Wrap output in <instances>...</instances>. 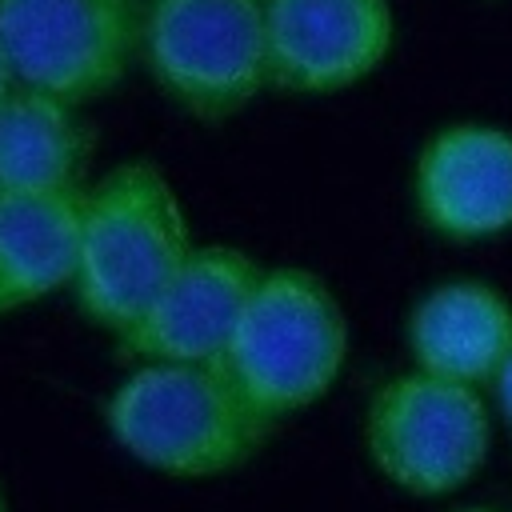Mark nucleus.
Here are the masks:
<instances>
[{"label":"nucleus","mask_w":512,"mask_h":512,"mask_svg":"<svg viewBox=\"0 0 512 512\" xmlns=\"http://www.w3.org/2000/svg\"><path fill=\"white\" fill-rule=\"evenodd\" d=\"M412 200L424 228L456 244L512 232V132L492 120L436 128L416 156Z\"/></svg>","instance_id":"nucleus-8"},{"label":"nucleus","mask_w":512,"mask_h":512,"mask_svg":"<svg viewBox=\"0 0 512 512\" xmlns=\"http://www.w3.org/2000/svg\"><path fill=\"white\" fill-rule=\"evenodd\" d=\"M116 444L172 476H220L244 464L268 424L216 364H144L108 400Z\"/></svg>","instance_id":"nucleus-3"},{"label":"nucleus","mask_w":512,"mask_h":512,"mask_svg":"<svg viewBox=\"0 0 512 512\" xmlns=\"http://www.w3.org/2000/svg\"><path fill=\"white\" fill-rule=\"evenodd\" d=\"M488 392H492V408H496L500 424L512 428V356L504 360V368L496 372V380L488 384Z\"/></svg>","instance_id":"nucleus-13"},{"label":"nucleus","mask_w":512,"mask_h":512,"mask_svg":"<svg viewBox=\"0 0 512 512\" xmlns=\"http://www.w3.org/2000/svg\"><path fill=\"white\" fill-rule=\"evenodd\" d=\"M12 88H16V76H12V68H8V56H4V48H0V100H4Z\"/></svg>","instance_id":"nucleus-14"},{"label":"nucleus","mask_w":512,"mask_h":512,"mask_svg":"<svg viewBox=\"0 0 512 512\" xmlns=\"http://www.w3.org/2000/svg\"><path fill=\"white\" fill-rule=\"evenodd\" d=\"M76 104L16 84L0 100V196L72 188L88 160V132Z\"/></svg>","instance_id":"nucleus-12"},{"label":"nucleus","mask_w":512,"mask_h":512,"mask_svg":"<svg viewBox=\"0 0 512 512\" xmlns=\"http://www.w3.org/2000/svg\"><path fill=\"white\" fill-rule=\"evenodd\" d=\"M0 512H8V504H4V492H0Z\"/></svg>","instance_id":"nucleus-16"},{"label":"nucleus","mask_w":512,"mask_h":512,"mask_svg":"<svg viewBox=\"0 0 512 512\" xmlns=\"http://www.w3.org/2000/svg\"><path fill=\"white\" fill-rule=\"evenodd\" d=\"M396 40L388 0H268V76L288 92H340L372 76Z\"/></svg>","instance_id":"nucleus-9"},{"label":"nucleus","mask_w":512,"mask_h":512,"mask_svg":"<svg viewBox=\"0 0 512 512\" xmlns=\"http://www.w3.org/2000/svg\"><path fill=\"white\" fill-rule=\"evenodd\" d=\"M404 344L412 368L488 388L512 356V300L488 280H444L412 304Z\"/></svg>","instance_id":"nucleus-10"},{"label":"nucleus","mask_w":512,"mask_h":512,"mask_svg":"<svg viewBox=\"0 0 512 512\" xmlns=\"http://www.w3.org/2000/svg\"><path fill=\"white\" fill-rule=\"evenodd\" d=\"M188 252L184 212L164 172L144 160L120 164L88 188L72 296L92 324L120 336L160 296Z\"/></svg>","instance_id":"nucleus-1"},{"label":"nucleus","mask_w":512,"mask_h":512,"mask_svg":"<svg viewBox=\"0 0 512 512\" xmlns=\"http://www.w3.org/2000/svg\"><path fill=\"white\" fill-rule=\"evenodd\" d=\"M140 44L156 84L200 120H224L272 84L268 0H148Z\"/></svg>","instance_id":"nucleus-5"},{"label":"nucleus","mask_w":512,"mask_h":512,"mask_svg":"<svg viewBox=\"0 0 512 512\" xmlns=\"http://www.w3.org/2000/svg\"><path fill=\"white\" fill-rule=\"evenodd\" d=\"M344 356L348 320L332 288L304 268H272L260 276L216 368L272 428L316 404L336 384Z\"/></svg>","instance_id":"nucleus-2"},{"label":"nucleus","mask_w":512,"mask_h":512,"mask_svg":"<svg viewBox=\"0 0 512 512\" xmlns=\"http://www.w3.org/2000/svg\"><path fill=\"white\" fill-rule=\"evenodd\" d=\"M136 40L132 0H0V48L16 84L68 104L116 88Z\"/></svg>","instance_id":"nucleus-6"},{"label":"nucleus","mask_w":512,"mask_h":512,"mask_svg":"<svg viewBox=\"0 0 512 512\" xmlns=\"http://www.w3.org/2000/svg\"><path fill=\"white\" fill-rule=\"evenodd\" d=\"M260 276L240 248H192L140 320L120 332V352L144 364H220Z\"/></svg>","instance_id":"nucleus-7"},{"label":"nucleus","mask_w":512,"mask_h":512,"mask_svg":"<svg viewBox=\"0 0 512 512\" xmlns=\"http://www.w3.org/2000/svg\"><path fill=\"white\" fill-rule=\"evenodd\" d=\"M492 412L476 384L408 368L372 392L364 408V452L400 492L448 496L488 464Z\"/></svg>","instance_id":"nucleus-4"},{"label":"nucleus","mask_w":512,"mask_h":512,"mask_svg":"<svg viewBox=\"0 0 512 512\" xmlns=\"http://www.w3.org/2000/svg\"><path fill=\"white\" fill-rule=\"evenodd\" d=\"M456 512H508V508H496V504H468V508H456Z\"/></svg>","instance_id":"nucleus-15"},{"label":"nucleus","mask_w":512,"mask_h":512,"mask_svg":"<svg viewBox=\"0 0 512 512\" xmlns=\"http://www.w3.org/2000/svg\"><path fill=\"white\" fill-rule=\"evenodd\" d=\"M88 188L0 196V316L72 284Z\"/></svg>","instance_id":"nucleus-11"}]
</instances>
